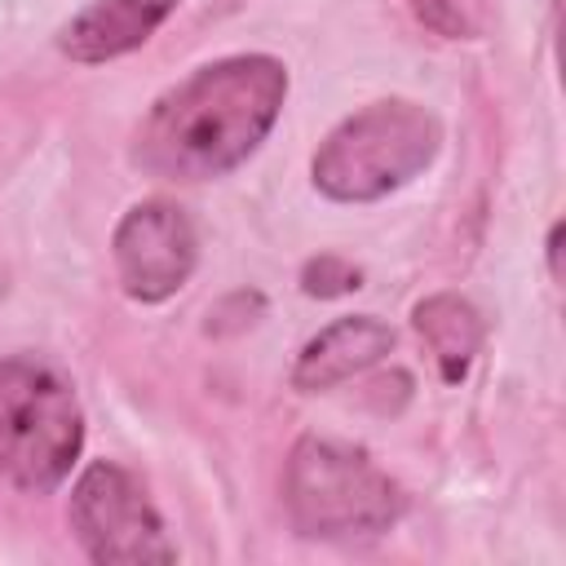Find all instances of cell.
Returning <instances> with one entry per match:
<instances>
[{
	"mask_svg": "<svg viewBox=\"0 0 566 566\" xmlns=\"http://www.w3.org/2000/svg\"><path fill=\"white\" fill-rule=\"evenodd\" d=\"M287 102V66L230 53L164 88L133 133V164L159 181H217L248 164Z\"/></svg>",
	"mask_w": 566,
	"mask_h": 566,
	"instance_id": "1",
	"label": "cell"
},
{
	"mask_svg": "<svg viewBox=\"0 0 566 566\" xmlns=\"http://www.w3.org/2000/svg\"><path fill=\"white\" fill-rule=\"evenodd\" d=\"M442 146V124L411 97H380L345 115L314 150V190L336 203H376L416 181Z\"/></svg>",
	"mask_w": 566,
	"mask_h": 566,
	"instance_id": "2",
	"label": "cell"
},
{
	"mask_svg": "<svg viewBox=\"0 0 566 566\" xmlns=\"http://www.w3.org/2000/svg\"><path fill=\"white\" fill-rule=\"evenodd\" d=\"M283 504L292 526L310 539H376L407 509L402 486L363 447L318 433L292 447Z\"/></svg>",
	"mask_w": 566,
	"mask_h": 566,
	"instance_id": "3",
	"label": "cell"
},
{
	"mask_svg": "<svg viewBox=\"0 0 566 566\" xmlns=\"http://www.w3.org/2000/svg\"><path fill=\"white\" fill-rule=\"evenodd\" d=\"M84 447V411L71 380L31 358H0V478L27 495L57 491Z\"/></svg>",
	"mask_w": 566,
	"mask_h": 566,
	"instance_id": "4",
	"label": "cell"
},
{
	"mask_svg": "<svg viewBox=\"0 0 566 566\" xmlns=\"http://www.w3.org/2000/svg\"><path fill=\"white\" fill-rule=\"evenodd\" d=\"M80 548L102 566H168L177 544L164 531V517L146 486L115 460H93L66 504Z\"/></svg>",
	"mask_w": 566,
	"mask_h": 566,
	"instance_id": "5",
	"label": "cell"
},
{
	"mask_svg": "<svg viewBox=\"0 0 566 566\" xmlns=\"http://www.w3.org/2000/svg\"><path fill=\"white\" fill-rule=\"evenodd\" d=\"M111 256L119 287L142 305H159L190 283L199 265V230L181 203L142 199L119 217Z\"/></svg>",
	"mask_w": 566,
	"mask_h": 566,
	"instance_id": "6",
	"label": "cell"
},
{
	"mask_svg": "<svg viewBox=\"0 0 566 566\" xmlns=\"http://www.w3.org/2000/svg\"><path fill=\"white\" fill-rule=\"evenodd\" d=\"M177 0H88L71 22L57 31V49L80 66L115 62L142 49L168 18Z\"/></svg>",
	"mask_w": 566,
	"mask_h": 566,
	"instance_id": "7",
	"label": "cell"
},
{
	"mask_svg": "<svg viewBox=\"0 0 566 566\" xmlns=\"http://www.w3.org/2000/svg\"><path fill=\"white\" fill-rule=\"evenodd\" d=\"M389 349H394L389 323H380L371 314H345L301 345V354L292 363V389H301V394L336 389V385L363 376L367 367H376Z\"/></svg>",
	"mask_w": 566,
	"mask_h": 566,
	"instance_id": "8",
	"label": "cell"
},
{
	"mask_svg": "<svg viewBox=\"0 0 566 566\" xmlns=\"http://www.w3.org/2000/svg\"><path fill=\"white\" fill-rule=\"evenodd\" d=\"M411 327L420 332L424 349L433 354V367L447 385H460L473 367V358L482 354L486 340V323L473 310V301L455 296V292H433L411 310Z\"/></svg>",
	"mask_w": 566,
	"mask_h": 566,
	"instance_id": "9",
	"label": "cell"
},
{
	"mask_svg": "<svg viewBox=\"0 0 566 566\" xmlns=\"http://www.w3.org/2000/svg\"><path fill=\"white\" fill-rule=\"evenodd\" d=\"M363 287V270L336 252H323V256H310L301 265V292L305 296H318V301H336V296H349Z\"/></svg>",
	"mask_w": 566,
	"mask_h": 566,
	"instance_id": "10",
	"label": "cell"
},
{
	"mask_svg": "<svg viewBox=\"0 0 566 566\" xmlns=\"http://www.w3.org/2000/svg\"><path fill=\"white\" fill-rule=\"evenodd\" d=\"M407 9H411L433 35H442V40H460V35L469 31L455 0H407Z\"/></svg>",
	"mask_w": 566,
	"mask_h": 566,
	"instance_id": "11",
	"label": "cell"
},
{
	"mask_svg": "<svg viewBox=\"0 0 566 566\" xmlns=\"http://www.w3.org/2000/svg\"><path fill=\"white\" fill-rule=\"evenodd\" d=\"M544 248H548V274L562 279V265H557V252H562V226L548 230V243H544Z\"/></svg>",
	"mask_w": 566,
	"mask_h": 566,
	"instance_id": "12",
	"label": "cell"
}]
</instances>
